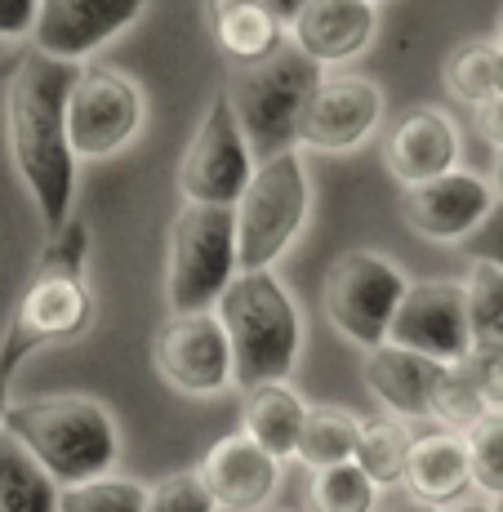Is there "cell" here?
<instances>
[{"label": "cell", "instance_id": "45", "mask_svg": "<svg viewBox=\"0 0 503 512\" xmlns=\"http://www.w3.org/2000/svg\"><path fill=\"white\" fill-rule=\"evenodd\" d=\"M499 98H503V85H499Z\"/></svg>", "mask_w": 503, "mask_h": 512}, {"label": "cell", "instance_id": "23", "mask_svg": "<svg viewBox=\"0 0 503 512\" xmlns=\"http://www.w3.org/2000/svg\"><path fill=\"white\" fill-rule=\"evenodd\" d=\"M58 499L63 486L9 432H0V512H58Z\"/></svg>", "mask_w": 503, "mask_h": 512}, {"label": "cell", "instance_id": "18", "mask_svg": "<svg viewBox=\"0 0 503 512\" xmlns=\"http://www.w3.org/2000/svg\"><path fill=\"white\" fill-rule=\"evenodd\" d=\"M379 32V9L370 0H308L290 23V45L317 67H339L366 54Z\"/></svg>", "mask_w": 503, "mask_h": 512}, {"label": "cell", "instance_id": "15", "mask_svg": "<svg viewBox=\"0 0 503 512\" xmlns=\"http://www.w3.org/2000/svg\"><path fill=\"white\" fill-rule=\"evenodd\" d=\"M147 9V0H41L32 49L49 58L81 63L112 36H121Z\"/></svg>", "mask_w": 503, "mask_h": 512}, {"label": "cell", "instance_id": "20", "mask_svg": "<svg viewBox=\"0 0 503 512\" xmlns=\"http://www.w3.org/2000/svg\"><path fill=\"white\" fill-rule=\"evenodd\" d=\"M441 361L432 357H419V352H406V348H383L366 352L361 361V379L374 397L383 401V410L406 423H432V397H437V383H441Z\"/></svg>", "mask_w": 503, "mask_h": 512}, {"label": "cell", "instance_id": "21", "mask_svg": "<svg viewBox=\"0 0 503 512\" xmlns=\"http://www.w3.org/2000/svg\"><path fill=\"white\" fill-rule=\"evenodd\" d=\"M214 41L236 67H259L285 49V23L263 0H205Z\"/></svg>", "mask_w": 503, "mask_h": 512}, {"label": "cell", "instance_id": "14", "mask_svg": "<svg viewBox=\"0 0 503 512\" xmlns=\"http://www.w3.org/2000/svg\"><path fill=\"white\" fill-rule=\"evenodd\" d=\"M495 201L499 196L490 187V179L455 170L446 179H432L423 187H401V219L423 241L455 245V241H468L490 219Z\"/></svg>", "mask_w": 503, "mask_h": 512}, {"label": "cell", "instance_id": "42", "mask_svg": "<svg viewBox=\"0 0 503 512\" xmlns=\"http://www.w3.org/2000/svg\"><path fill=\"white\" fill-rule=\"evenodd\" d=\"M392 512H441V508H432V504H419V499H410V504H397Z\"/></svg>", "mask_w": 503, "mask_h": 512}, {"label": "cell", "instance_id": "40", "mask_svg": "<svg viewBox=\"0 0 503 512\" xmlns=\"http://www.w3.org/2000/svg\"><path fill=\"white\" fill-rule=\"evenodd\" d=\"M490 187H495V196L503 201V147L495 152V165H490Z\"/></svg>", "mask_w": 503, "mask_h": 512}, {"label": "cell", "instance_id": "46", "mask_svg": "<svg viewBox=\"0 0 503 512\" xmlns=\"http://www.w3.org/2000/svg\"><path fill=\"white\" fill-rule=\"evenodd\" d=\"M370 5H374V0H370Z\"/></svg>", "mask_w": 503, "mask_h": 512}, {"label": "cell", "instance_id": "41", "mask_svg": "<svg viewBox=\"0 0 503 512\" xmlns=\"http://www.w3.org/2000/svg\"><path fill=\"white\" fill-rule=\"evenodd\" d=\"M446 512H495V508H490V499H463V504L446 508Z\"/></svg>", "mask_w": 503, "mask_h": 512}, {"label": "cell", "instance_id": "19", "mask_svg": "<svg viewBox=\"0 0 503 512\" xmlns=\"http://www.w3.org/2000/svg\"><path fill=\"white\" fill-rule=\"evenodd\" d=\"M410 499L432 508H455L463 499H472V455H468V437L450 428L428 423L423 432H414L410 441V459H406V481Z\"/></svg>", "mask_w": 503, "mask_h": 512}, {"label": "cell", "instance_id": "13", "mask_svg": "<svg viewBox=\"0 0 503 512\" xmlns=\"http://www.w3.org/2000/svg\"><path fill=\"white\" fill-rule=\"evenodd\" d=\"M383 90L370 76H321L299 121V147L312 152H352L379 130Z\"/></svg>", "mask_w": 503, "mask_h": 512}, {"label": "cell", "instance_id": "36", "mask_svg": "<svg viewBox=\"0 0 503 512\" xmlns=\"http://www.w3.org/2000/svg\"><path fill=\"white\" fill-rule=\"evenodd\" d=\"M36 14H41V0H0V41L32 36Z\"/></svg>", "mask_w": 503, "mask_h": 512}, {"label": "cell", "instance_id": "8", "mask_svg": "<svg viewBox=\"0 0 503 512\" xmlns=\"http://www.w3.org/2000/svg\"><path fill=\"white\" fill-rule=\"evenodd\" d=\"M254 170H259L254 147L236 121L228 94L219 90L187 139V152L179 161V192L187 205H232L236 210Z\"/></svg>", "mask_w": 503, "mask_h": 512}, {"label": "cell", "instance_id": "10", "mask_svg": "<svg viewBox=\"0 0 503 512\" xmlns=\"http://www.w3.org/2000/svg\"><path fill=\"white\" fill-rule=\"evenodd\" d=\"M152 357L156 374L183 397H219L236 383L232 343L219 312H170Z\"/></svg>", "mask_w": 503, "mask_h": 512}, {"label": "cell", "instance_id": "1", "mask_svg": "<svg viewBox=\"0 0 503 512\" xmlns=\"http://www.w3.org/2000/svg\"><path fill=\"white\" fill-rule=\"evenodd\" d=\"M76 81H81V63L27 49L5 90L9 156L49 232L72 219L76 201V152L72 130H67V103H72Z\"/></svg>", "mask_w": 503, "mask_h": 512}, {"label": "cell", "instance_id": "4", "mask_svg": "<svg viewBox=\"0 0 503 512\" xmlns=\"http://www.w3.org/2000/svg\"><path fill=\"white\" fill-rule=\"evenodd\" d=\"M241 277L232 205H179L165 245V299L170 312H214Z\"/></svg>", "mask_w": 503, "mask_h": 512}, {"label": "cell", "instance_id": "39", "mask_svg": "<svg viewBox=\"0 0 503 512\" xmlns=\"http://www.w3.org/2000/svg\"><path fill=\"white\" fill-rule=\"evenodd\" d=\"M9 383H14V370L0 361V432H5V415H9V406H14V401H9Z\"/></svg>", "mask_w": 503, "mask_h": 512}, {"label": "cell", "instance_id": "43", "mask_svg": "<svg viewBox=\"0 0 503 512\" xmlns=\"http://www.w3.org/2000/svg\"><path fill=\"white\" fill-rule=\"evenodd\" d=\"M495 45L503 49V9H499V23H495Z\"/></svg>", "mask_w": 503, "mask_h": 512}, {"label": "cell", "instance_id": "16", "mask_svg": "<svg viewBox=\"0 0 503 512\" xmlns=\"http://www.w3.org/2000/svg\"><path fill=\"white\" fill-rule=\"evenodd\" d=\"M205 490L214 495V504L228 512H259L276 495V481H281V459H272L259 441H250L245 432H228L219 437L210 450L201 455Z\"/></svg>", "mask_w": 503, "mask_h": 512}, {"label": "cell", "instance_id": "33", "mask_svg": "<svg viewBox=\"0 0 503 512\" xmlns=\"http://www.w3.org/2000/svg\"><path fill=\"white\" fill-rule=\"evenodd\" d=\"M90 268V228L85 219H67L58 232H49L45 250H41V263L36 272H63V277H85Z\"/></svg>", "mask_w": 503, "mask_h": 512}, {"label": "cell", "instance_id": "35", "mask_svg": "<svg viewBox=\"0 0 503 512\" xmlns=\"http://www.w3.org/2000/svg\"><path fill=\"white\" fill-rule=\"evenodd\" d=\"M468 259H481V263H495L503 272V201H495V210H490V219L481 223L477 232L468 236Z\"/></svg>", "mask_w": 503, "mask_h": 512}, {"label": "cell", "instance_id": "44", "mask_svg": "<svg viewBox=\"0 0 503 512\" xmlns=\"http://www.w3.org/2000/svg\"><path fill=\"white\" fill-rule=\"evenodd\" d=\"M490 508H495V512H503V499H490Z\"/></svg>", "mask_w": 503, "mask_h": 512}, {"label": "cell", "instance_id": "24", "mask_svg": "<svg viewBox=\"0 0 503 512\" xmlns=\"http://www.w3.org/2000/svg\"><path fill=\"white\" fill-rule=\"evenodd\" d=\"M361 441V419L343 406H308V423L299 437V464L321 472L334 464H352Z\"/></svg>", "mask_w": 503, "mask_h": 512}, {"label": "cell", "instance_id": "30", "mask_svg": "<svg viewBox=\"0 0 503 512\" xmlns=\"http://www.w3.org/2000/svg\"><path fill=\"white\" fill-rule=\"evenodd\" d=\"M490 415V406L481 401V392L472 388L468 370L463 366H446L441 370V383H437V397H432V423L437 428H450L459 437H468L481 419Z\"/></svg>", "mask_w": 503, "mask_h": 512}, {"label": "cell", "instance_id": "31", "mask_svg": "<svg viewBox=\"0 0 503 512\" xmlns=\"http://www.w3.org/2000/svg\"><path fill=\"white\" fill-rule=\"evenodd\" d=\"M468 455H472V486L486 499H503V410L486 415L468 432Z\"/></svg>", "mask_w": 503, "mask_h": 512}, {"label": "cell", "instance_id": "12", "mask_svg": "<svg viewBox=\"0 0 503 512\" xmlns=\"http://www.w3.org/2000/svg\"><path fill=\"white\" fill-rule=\"evenodd\" d=\"M143 90L116 67H81V81L67 103V130L72 152L81 156H112L143 130Z\"/></svg>", "mask_w": 503, "mask_h": 512}, {"label": "cell", "instance_id": "37", "mask_svg": "<svg viewBox=\"0 0 503 512\" xmlns=\"http://www.w3.org/2000/svg\"><path fill=\"white\" fill-rule=\"evenodd\" d=\"M477 134L486 139L490 147H503V98H495V103H486V107H477Z\"/></svg>", "mask_w": 503, "mask_h": 512}, {"label": "cell", "instance_id": "9", "mask_svg": "<svg viewBox=\"0 0 503 512\" xmlns=\"http://www.w3.org/2000/svg\"><path fill=\"white\" fill-rule=\"evenodd\" d=\"M94 326V294L85 277H63V272H36L14 308V321L0 343V361L18 374L36 348L49 343L81 339Z\"/></svg>", "mask_w": 503, "mask_h": 512}, {"label": "cell", "instance_id": "28", "mask_svg": "<svg viewBox=\"0 0 503 512\" xmlns=\"http://www.w3.org/2000/svg\"><path fill=\"white\" fill-rule=\"evenodd\" d=\"M463 294H468V326L477 343H503V272L495 263L468 259L463 272Z\"/></svg>", "mask_w": 503, "mask_h": 512}, {"label": "cell", "instance_id": "34", "mask_svg": "<svg viewBox=\"0 0 503 512\" xmlns=\"http://www.w3.org/2000/svg\"><path fill=\"white\" fill-rule=\"evenodd\" d=\"M468 370L472 388L481 392V401L490 406V415L503 410V343H472V352L459 361Z\"/></svg>", "mask_w": 503, "mask_h": 512}, {"label": "cell", "instance_id": "17", "mask_svg": "<svg viewBox=\"0 0 503 512\" xmlns=\"http://www.w3.org/2000/svg\"><path fill=\"white\" fill-rule=\"evenodd\" d=\"M383 165L401 187H423L459 170V130L441 107H414L392 125Z\"/></svg>", "mask_w": 503, "mask_h": 512}, {"label": "cell", "instance_id": "7", "mask_svg": "<svg viewBox=\"0 0 503 512\" xmlns=\"http://www.w3.org/2000/svg\"><path fill=\"white\" fill-rule=\"evenodd\" d=\"M406 290H410L406 272L392 259H383L374 250H348L325 268L321 299H325L330 326L348 343L374 352L388 343L392 317H397Z\"/></svg>", "mask_w": 503, "mask_h": 512}, {"label": "cell", "instance_id": "32", "mask_svg": "<svg viewBox=\"0 0 503 512\" xmlns=\"http://www.w3.org/2000/svg\"><path fill=\"white\" fill-rule=\"evenodd\" d=\"M147 512H219V504H214V495L205 490L201 472L183 468V472H170V477L147 486Z\"/></svg>", "mask_w": 503, "mask_h": 512}, {"label": "cell", "instance_id": "5", "mask_svg": "<svg viewBox=\"0 0 503 512\" xmlns=\"http://www.w3.org/2000/svg\"><path fill=\"white\" fill-rule=\"evenodd\" d=\"M321 85V67L294 45L259 67H236L223 85L245 139L254 147V161H272L299 147V121L312 90Z\"/></svg>", "mask_w": 503, "mask_h": 512}, {"label": "cell", "instance_id": "11", "mask_svg": "<svg viewBox=\"0 0 503 512\" xmlns=\"http://www.w3.org/2000/svg\"><path fill=\"white\" fill-rule=\"evenodd\" d=\"M392 348L419 352L441 366H459L472 352V326H468V294L455 277H423L410 281L406 299H401L397 317L388 330Z\"/></svg>", "mask_w": 503, "mask_h": 512}, {"label": "cell", "instance_id": "27", "mask_svg": "<svg viewBox=\"0 0 503 512\" xmlns=\"http://www.w3.org/2000/svg\"><path fill=\"white\" fill-rule=\"evenodd\" d=\"M379 508V486L366 477V468L334 464L308 477V512H374Z\"/></svg>", "mask_w": 503, "mask_h": 512}, {"label": "cell", "instance_id": "29", "mask_svg": "<svg viewBox=\"0 0 503 512\" xmlns=\"http://www.w3.org/2000/svg\"><path fill=\"white\" fill-rule=\"evenodd\" d=\"M58 512H147V486L134 477H94L85 486H67Z\"/></svg>", "mask_w": 503, "mask_h": 512}, {"label": "cell", "instance_id": "2", "mask_svg": "<svg viewBox=\"0 0 503 512\" xmlns=\"http://www.w3.org/2000/svg\"><path fill=\"white\" fill-rule=\"evenodd\" d=\"M5 432L63 490L107 477L121 459L116 415L85 392H49V397L14 401L5 415Z\"/></svg>", "mask_w": 503, "mask_h": 512}, {"label": "cell", "instance_id": "25", "mask_svg": "<svg viewBox=\"0 0 503 512\" xmlns=\"http://www.w3.org/2000/svg\"><path fill=\"white\" fill-rule=\"evenodd\" d=\"M441 81H446L450 98L472 107V112L495 103L503 85V49L495 41H472V45L450 49L446 67H441Z\"/></svg>", "mask_w": 503, "mask_h": 512}, {"label": "cell", "instance_id": "38", "mask_svg": "<svg viewBox=\"0 0 503 512\" xmlns=\"http://www.w3.org/2000/svg\"><path fill=\"white\" fill-rule=\"evenodd\" d=\"M263 5H268V9H272V14H276V18H281V23H285V27H290V23H294V18H299V9H303V5H308V0H263Z\"/></svg>", "mask_w": 503, "mask_h": 512}, {"label": "cell", "instance_id": "22", "mask_svg": "<svg viewBox=\"0 0 503 512\" xmlns=\"http://www.w3.org/2000/svg\"><path fill=\"white\" fill-rule=\"evenodd\" d=\"M308 423V401L290 388V383H268V388L245 392V437L259 441L272 459L299 455V437Z\"/></svg>", "mask_w": 503, "mask_h": 512}, {"label": "cell", "instance_id": "26", "mask_svg": "<svg viewBox=\"0 0 503 512\" xmlns=\"http://www.w3.org/2000/svg\"><path fill=\"white\" fill-rule=\"evenodd\" d=\"M410 423L397 415H370L361 419V441H357V464L379 490H392L406 481V459H410Z\"/></svg>", "mask_w": 503, "mask_h": 512}, {"label": "cell", "instance_id": "6", "mask_svg": "<svg viewBox=\"0 0 503 512\" xmlns=\"http://www.w3.org/2000/svg\"><path fill=\"white\" fill-rule=\"evenodd\" d=\"M308 165L303 152H281L259 161L245 196L236 201V241H241V272H263L299 241L308 223Z\"/></svg>", "mask_w": 503, "mask_h": 512}, {"label": "cell", "instance_id": "3", "mask_svg": "<svg viewBox=\"0 0 503 512\" xmlns=\"http://www.w3.org/2000/svg\"><path fill=\"white\" fill-rule=\"evenodd\" d=\"M219 321L232 343L236 388L254 392L268 383H290L303 348V317L294 294L276 281L272 268L241 272L219 299Z\"/></svg>", "mask_w": 503, "mask_h": 512}]
</instances>
